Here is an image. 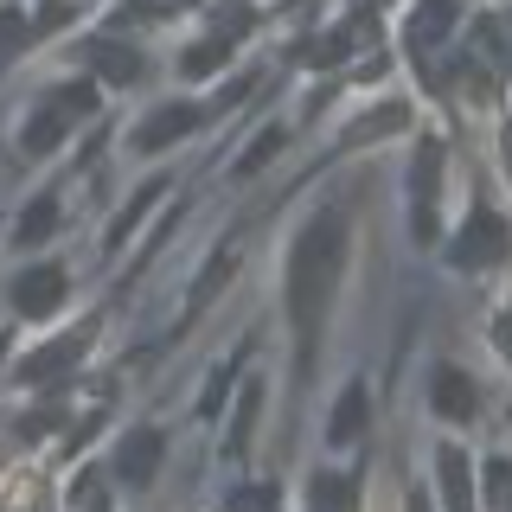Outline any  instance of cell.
Masks as SVG:
<instances>
[{
    "label": "cell",
    "instance_id": "obj_1",
    "mask_svg": "<svg viewBox=\"0 0 512 512\" xmlns=\"http://www.w3.org/2000/svg\"><path fill=\"white\" fill-rule=\"evenodd\" d=\"M346 199L320 205L308 218V231L295 237V263H288V320H295V340H301V359L314 352L320 327H327V308H333V288H340V269H346Z\"/></svg>",
    "mask_w": 512,
    "mask_h": 512
},
{
    "label": "cell",
    "instance_id": "obj_2",
    "mask_svg": "<svg viewBox=\"0 0 512 512\" xmlns=\"http://www.w3.org/2000/svg\"><path fill=\"white\" fill-rule=\"evenodd\" d=\"M506 244H512V237H506V218L493 212V205H474L468 224H461V237L448 244V263H455V269H493L506 256Z\"/></svg>",
    "mask_w": 512,
    "mask_h": 512
},
{
    "label": "cell",
    "instance_id": "obj_3",
    "mask_svg": "<svg viewBox=\"0 0 512 512\" xmlns=\"http://www.w3.org/2000/svg\"><path fill=\"white\" fill-rule=\"evenodd\" d=\"M436 186H442V141H423L410 167V237L436 244Z\"/></svg>",
    "mask_w": 512,
    "mask_h": 512
},
{
    "label": "cell",
    "instance_id": "obj_4",
    "mask_svg": "<svg viewBox=\"0 0 512 512\" xmlns=\"http://www.w3.org/2000/svg\"><path fill=\"white\" fill-rule=\"evenodd\" d=\"M199 122H205L199 103H154L148 116L135 122V135H128V141H135V154H167L173 141H186Z\"/></svg>",
    "mask_w": 512,
    "mask_h": 512
},
{
    "label": "cell",
    "instance_id": "obj_5",
    "mask_svg": "<svg viewBox=\"0 0 512 512\" xmlns=\"http://www.w3.org/2000/svg\"><path fill=\"white\" fill-rule=\"evenodd\" d=\"M455 26H461V0H416L410 20H404V45H410V58H429Z\"/></svg>",
    "mask_w": 512,
    "mask_h": 512
},
{
    "label": "cell",
    "instance_id": "obj_6",
    "mask_svg": "<svg viewBox=\"0 0 512 512\" xmlns=\"http://www.w3.org/2000/svg\"><path fill=\"white\" fill-rule=\"evenodd\" d=\"M64 295H71V276H64L58 263H32L26 276H13V308H20L26 320H45Z\"/></svg>",
    "mask_w": 512,
    "mask_h": 512
},
{
    "label": "cell",
    "instance_id": "obj_7",
    "mask_svg": "<svg viewBox=\"0 0 512 512\" xmlns=\"http://www.w3.org/2000/svg\"><path fill=\"white\" fill-rule=\"evenodd\" d=\"M429 410H436L442 423H461V429H468L474 416H480V391H474V378L461 372V365H442V372L429 378Z\"/></svg>",
    "mask_w": 512,
    "mask_h": 512
},
{
    "label": "cell",
    "instance_id": "obj_8",
    "mask_svg": "<svg viewBox=\"0 0 512 512\" xmlns=\"http://www.w3.org/2000/svg\"><path fill=\"white\" fill-rule=\"evenodd\" d=\"M160 455H167V436H160V429H128V436L116 442V474L128 480V487H148V480L160 474Z\"/></svg>",
    "mask_w": 512,
    "mask_h": 512
},
{
    "label": "cell",
    "instance_id": "obj_9",
    "mask_svg": "<svg viewBox=\"0 0 512 512\" xmlns=\"http://www.w3.org/2000/svg\"><path fill=\"white\" fill-rule=\"evenodd\" d=\"M436 487H442V506L448 512H474V461L461 455L455 442L436 448Z\"/></svg>",
    "mask_w": 512,
    "mask_h": 512
},
{
    "label": "cell",
    "instance_id": "obj_10",
    "mask_svg": "<svg viewBox=\"0 0 512 512\" xmlns=\"http://www.w3.org/2000/svg\"><path fill=\"white\" fill-rule=\"evenodd\" d=\"M84 340H90V333L77 327V333H64V340L39 346V352H32V359L20 365V384H45V378H64V372L77 365V352H84Z\"/></svg>",
    "mask_w": 512,
    "mask_h": 512
},
{
    "label": "cell",
    "instance_id": "obj_11",
    "mask_svg": "<svg viewBox=\"0 0 512 512\" xmlns=\"http://www.w3.org/2000/svg\"><path fill=\"white\" fill-rule=\"evenodd\" d=\"M90 84H135V77H141V52H135V45H128V39H96L90 45Z\"/></svg>",
    "mask_w": 512,
    "mask_h": 512
},
{
    "label": "cell",
    "instance_id": "obj_12",
    "mask_svg": "<svg viewBox=\"0 0 512 512\" xmlns=\"http://www.w3.org/2000/svg\"><path fill=\"white\" fill-rule=\"evenodd\" d=\"M365 423H372V397H365V384H346V391H340V404H333L327 442H333V448L359 442V436H365Z\"/></svg>",
    "mask_w": 512,
    "mask_h": 512
},
{
    "label": "cell",
    "instance_id": "obj_13",
    "mask_svg": "<svg viewBox=\"0 0 512 512\" xmlns=\"http://www.w3.org/2000/svg\"><path fill=\"white\" fill-rule=\"evenodd\" d=\"M256 416H263V378H250L244 391H237L231 436H224V448H231V455H244V448H250V436H256Z\"/></svg>",
    "mask_w": 512,
    "mask_h": 512
},
{
    "label": "cell",
    "instance_id": "obj_14",
    "mask_svg": "<svg viewBox=\"0 0 512 512\" xmlns=\"http://www.w3.org/2000/svg\"><path fill=\"white\" fill-rule=\"evenodd\" d=\"M64 135H71V122H64V116H58V109H52V103H45V109H39V116H32V122L20 128V154H32V160H39V154H52V148H58V141H64Z\"/></svg>",
    "mask_w": 512,
    "mask_h": 512
},
{
    "label": "cell",
    "instance_id": "obj_15",
    "mask_svg": "<svg viewBox=\"0 0 512 512\" xmlns=\"http://www.w3.org/2000/svg\"><path fill=\"white\" fill-rule=\"evenodd\" d=\"M58 218H64V212H58V199H52V192H39V199H32L26 212H20V224H13V237H20V244L32 250V244H45V237L58 231Z\"/></svg>",
    "mask_w": 512,
    "mask_h": 512
},
{
    "label": "cell",
    "instance_id": "obj_16",
    "mask_svg": "<svg viewBox=\"0 0 512 512\" xmlns=\"http://www.w3.org/2000/svg\"><path fill=\"white\" fill-rule=\"evenodd\" d=\"M45 103H52L64 122H77V116H96V103H103V90H96L90 77H77V84H58L52 96H45Z\"/></svg>",
    "mask_w": 512,
    "mask_h": 512
},
{
    "label": "cell",
    "instance_id": "obj_17",
    "mask_svg": "<svg viewBox=\"0 0 512 512\" xmlns=\"http://www.w3.org/2000/svg\"><path fill=\"white\" fill-rule=\"evenodd\" d=\"M352 32H320V39H301L295 45V64H308V71H333V64L346 58Z\"/></svg>",
    "mask_w": 512,
    "mask_h": 512
},
{
    "label": "cell",
    "instance_id": "obj_18",
    "mask_svg": "<svg viewBox=\"0 0 512 512\" xmlns=\"http://www.w3.org/2000/svg\"><path fill=\"white\" fill-rule=\"evenodd\" d=\"M160 192H167V180H160V173H154V180H141V186H135V199H128V205H122V218L109 224V244H122V237L135 231V224H141V212H148V205L160 199Z\"/></svg>",
    "mask_w": 512,
    "mask_h": 512
},
{
    "label": "cell",
    "instance_id": "obj_19",
    "mask_svg": "<svg viewBox=\"0 0 512 512\" xmlns=\"http://www.w3.org/2000/svg\"><path fill=\"white\" fill-rule=\"evenodd\" d=\"M224 52H231V39H199V45H186L180 71L186 77H218L224 71Z\"/></svg>",
    "mask_w": 512,
    "mask_h": 512
},
{
    "label": "cell",
    "instance_id": "obj_20",
    "mask_svg": "<svg viewBox=\"0 0 512 512\" xmlns=\"http://www.w3.org/2000/svg\"><path fill=\"white\" fill-rule=\"evenodd\" d=\"M32 45V26H26V13L20 7H0V64H13Z\"/></svg>",
    "mask_w": 512,
    "mask_h": 512
},
{
    "label": "cell",
    "instance_id": "obj_21",
    "mask_svg": "<svg viewBox=\"0 0 512 512\" xmlns=\"http://www.w3.org/2000/svg\"><path fill=\"white\" fill-rule=\"evenodd\" d=\"M282 128H263V135H256L250 141V148H244V160H237V173H256V167H269V160H276V148H282Z\"/></svg>",
    "mask_w": 512,
    "mask_h": 512
},
{
    "label": "cell",
    "instance_id": "obj_22",
    "mask_svg": "<svg viewBox=\"0 0 512 512\" xmlns=\"http://www.w3.org/2000/svg\"><path fill=\"white\" fill-rule=\"evenodd\" d=\"M231 384H237V359H224V365H218V378L205 384V397H199V416H218V410H224V397H231Z\"/></svg>",
    "mask_w": 512,
    "mask_h": 512
},
{
    "label": "cell",
    "instance_id": "obj_23",
    "mask_svg": "<svg viewBox=\"0 0 512 512\" xmlns=\"http://www.w3.org/2000/svg\"><path fill=\"white\" fill-rule=\"evenodd\" d=\"M391 128H404V109H378L372 122H352L346 141H378V135H391Z\"/></svg>",
    "mask_w": 512,
    "mask_h": 512
},
{
    "label": "cell",
    "instance_id": "obj_24",
    "mask_svg": "<svg viewBox=\"0 0 512 512\" xmlns=\"http://www.w3.org/2000/svg\"><path fill=\"white\" fill-rule=\"evenodd\" d=\"M314 506L320 512H346V480L340 474H314Z\"/></svg>",
    "mask_w": 512,
    "mask_h": 512
},
{
    "label": "cell",
    "instance_id": "obj_25",
    "mask_svg": "<svg viewBox=\"0 0 512 512\" xmlns=\"http://www.w3.org/2000/svg\"><path fill=\"white\" fill-rule=\"evenodd\" d=\"M71 20H77V7H64V0L52 7V0H45L39 20H26V26H32V39H39V32H58V26H71Z\"/></svg>",
    "mask_w": 512,
    "mask_h": 512
},
{
    "label": "cell",
    "instance_id": "obj_26",
    "mask_svg": "<svg viewBox=\"0 0 512 512\" xmlns=\"http://www.w3.org/2000/svg\"><path fill=\"white\" fill-rule=\"evenodd\" d=\"M231 512H276V487H269V480H263V487H244L231 500Z\"/></svg>",
    "mask_w": 512,
    "mask_h": 512
},
{
    "label": "cell",
    "instance_id": "obj_27",
    "mask_svg": "<svg viewBox=\"0 0 512 512\" xmlns=\"http://www.w3.org/2000/svg\"><path fill=\"white\" fill-rule=\"evenodd\" d=\"M487 506H493V512H506V461H500V455L487 461Z\"/></svg>",
    "mask_w": 512,
    "mask_h": 512
}]
</instances>
